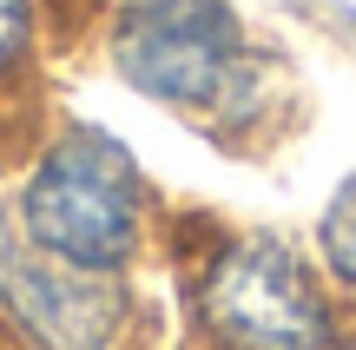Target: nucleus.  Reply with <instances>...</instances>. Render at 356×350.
Listing matches in <instances>:
<instances>
[{
  "instance_id": "1",
  "label": "nucleus",
  "mask_w": 356,
  "mask_h": 350,
  "mask_svg": "<svg viewBox=\"0 0 356 350\" xmlns=\"http://www.w3.org/2000/svg\"><path fill=\"white\" fill-rule=\"evenodd\" d=\"M106 60L139 100L218 139L270 113V60L231 0H119L106 13Z\"/></svg>"
},
{
  "instance_id": "2",
  "label": "nucleus",
  "mask_w": 356,
  "mask_h": 350,
  "mask_svg": "<svg viewBox=\"0 0 356 350\" xmlns=\"http://www.w3.org/2000/svg\"><path fill=\"white\" fill-rule=\"evenodd\" d=\"M7 218L47 258L126 278L152 245V185L119 132L73 119L26 152Z\"/></svg>"
},
{
  "instance_id": "3",
  "label": "nucleus",
  "mask_w": 356,
  "mask_h": 350,
  "mask_svg": "<svg viewBox=\"0 0 356 350\" xmlns=\"http://www.w3.org/2000/svg\"><path fill=\"white\" fill-rule=\"evenodd\" d=\"M185 317L198 350H343V298L317 258L264 225H204L185 251Z\"/></svg>"
},
{
  "instance_id": "4",
  "label": "nucleus",
  "mask_w": 356,
  "mask_h": 350,
  "mask_svg": "<svg viewBox=\"0 0 356 350\" xmlns=\"http://www.w3.org/2000/svg\"><path fill=\"white\" fill-rule=\"evenodd\" d=\"M0 331L20 350H119L132 331L126 278L33 251L0 212Z\"/></svg>"
},
{
  "instance_id": "5",
  "label": "nucleus",
  "mask_w": 356,
  "mask_h": 350,
  "mask_svg": "<svg viewBox=\"0 0 356 350\" xmlns=\"http://www.w3.org/2000/svg\"><path fill=\"white\" fill-rule=\"evenodd\" d=\"M317 264L337 285V298L356 304V172L337 179V192L317 212Z\"/></svg>"
},
{
  "instance_id": "6",
  "label": "nucleus",
  "mask_w": 356,
  "mask_h": 350,
  "mask_svg": "<svg viewBox=\"0 0 356 350\" xmlns=\"http://www.w3.org/2000/svg\"><path fill=\"white\" fill-rule=\"evenodd\" d=\"M40 26H47V7L40 0H0V93L20 86V73L33 66Z\"/></svg>"
}]
</instances>
